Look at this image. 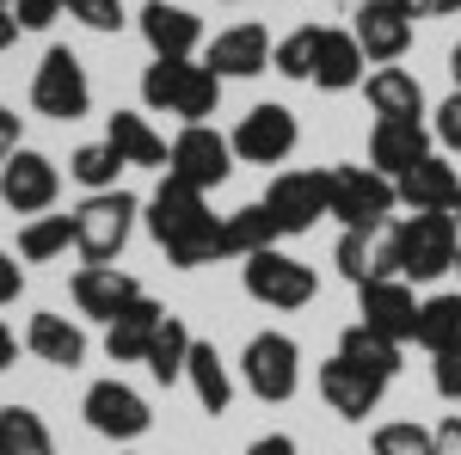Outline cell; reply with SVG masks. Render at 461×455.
<instances>
[{"mask_svg":"<svg viewBox=\"0 0 461 455\" xmlns=\"http://www.w3.org/2000/svg\"><path fill=\"white\" fill-rule=\"evenodd\" d=\"M148 234L167 246L178 271H197V265H215L228 259V234H221V215H210L203 191L185 185V178H160V191L148 197Z\"/></svg>","mask_w":461,"mask_h":455,"instance_id":"cell-1","label":"cell"},{"mask_svg":"<svg viewBox=\"0 0 461 455\" xmlns=\"http://www.w3.org/2000/svg\"><path fill=\"white\" fill-rule=\"evenodd\" d=\"M142 105L148 111H167V117H178V123H210L215 105H221V74L210 68V62H148L142 74Z\"/></svg>","mask_w":461,"mask_h":455,"instance_id":"cell-2","label":"cell"},{"mask_svg":"<svg viewBox=\"0 0 461 455\" xmlns=\"http://www.w3.org/2000/svg\"><path fill=\"white\" fill-rule=\"evenodd\" d=\"M393 246H400V278L406 283H430L443 271H456V252H461V228L456 215H406L393 222Z\"/></svg>","mask_w":461,"mask_h":455,"instance_id":"cell-3","label":"cell"},{"mask_svg":"<svg viewBox=\"0 0 461 455\" xmlns=\"http://www.w3.org/2000/svg\"><path fill=\"white\" fill-rule=\"evenodd\" d=\"M136 197L130 191H93L80 210H74V252L86 265H111L123 246H130V228H136Z\"/></svg>","mask_w":461,"mask_h":455,"instance_id":"cell-4","label":"cell"},{"mask_svg":"<svg viewBox=\"0 0 461 455\" xmlns=\"http://www.w3.org/2000/svg\"><path fill=\"white\" fill-rule=\"evenodd\" d=\"M32 105L37 117H56V123H80L93 111V80H86V68H80V56L68 43L43 50V62L32 74Z\"/></svg>","mask_w":461,"mask_h":455,"instance_id":"cell-5","label":"cell"},{"mask_svg":"<svg viewBox=\"0 0 461 455\" xmlns=\"http://www.w3.org/2000/svg\"><path fill=\"white\" fill-rule=\"evenodd\" d=\"M393 204V178L375 167H326V215H339L345 228H382Z\"/></svg>","mask_w":461,"mask_h":455,"instance_id":"cell-6","label":"cell"},{"mask_svg":"<svg viewBox=\"0 0 461 455\" xmlns=\"http://www.w3.org/2000/svg\"><path fill=\"white\" fill-rule=\"evenodd\" d=\"M240 283H247V296L252 302H265V308H308L320 296V278H314V265H302V259H289V252H252L247 265H240Z\"/></svg>","mask_w":461,"mask_h":455,"instance_id":"cell-7","label":"cell"},{"mask_svg":"<svg viewBox=\"0 0 461 455\" xmlns=\"http://www.w3.org/2000/svg\"><path fill=\"white\" fill-rule=\"evenodd\" d=\"M167 173L197 185V191H215L234 173V141L221 136V130H210V123H185L173 136V148H167Z\"/></svg>","mask_w":461,"mask_h":455,"instance_id":"cell-8","label":"cell"},{"mask_svg":"<svg viewBox=\"0 0 461 455\" xmlns=\"http://www.w3.org/2000/svg\"><path fill=\"white\" fill-rule=\"evenodd\" d=\"M240 376L258 400H271V406H284L295 400V387H302V345L289 339V332H258L240 357Z\"/></svg>","mask_w":461,"mask_h":455,"instance_id":"cell-9","label":"cell"},{"mask_svg":"<svg viewBox=\"0 0 461 455\" xmlns=\"http://www.w3.org/2000/svg\"><path fill=\"white\" fill-rule=\"evenodd\" d=\"M234 160H247V167H284L289 154H295V141H302V130H295V111L289 105H252L247 117H240V130H234Z\"/></svg>","mask_w":461,"mask_h":455,"instance_id":"cell-10","label":"cell"},{"mask_svg":"<svg viewBox=\"0 0 461 455\" xmlns=\"http://www.w3.org/2000/svg\"><path fill=\"white\" fill-rule=\"evenodd\" d=\"M80 413H86V424L99 431V437H111V443H136L148 424H154V413H148V400L136 394L130 382H93L86 387V400H80Z\"/></svg>","mask_w":461,"mask_h":455,"instance_id":"cell-11","label":"cell"},{"mask_svg":"<svg viewBox=\"0 0 461 455\" xmlns=\"http://www.w3.org/2000/svg\"><path fill=\"white\" fill-rule=\"evenodd\" d=\"M357 320L369 332H382L393 345H406L419 332V296L406 278H375V283H357Z\"/></svg>","mask_w":461,"mask_h":455,"instance_id":"cell-12","label":"cell"},{"mask_svg":"<svg viewBox=\"0 0 461 455\" xmlns=\"http://www.w3.org/2000/svg\"><path fill=\"white\" fill-rule=\"evenodd\" d=\"M56 191H62V173H56V160L37 154V148H19V154L0 167V204H6V210L43 215L56 204Z\"/></svg>","mask_w":461,"mask_h":455,"instance_id":"cell-13","label":"cell"},{"mask_svg":"<svg viewBox=\"0 0 461 455\" xmlns=\"http://www.w3.org/2000/svg\"><path fill=\"white\" fill-rule=\"evenodd\" d=\"M345 283H375V278H400V246H393V222L382 228H345L339 252H332Z\"/></svg>","mask_w":461,"mask_h":455,"instance_id":"cell-14","label":"cell"},{"mask_svg":"<svg viewBox=\"0 0 461 455\" xmlns=\"http://www.w3.org/2000/svg\"><path fill=\"white\" fill-rule=\"evenodd\" d=\"M357 50H363V62H375V68H393L406 50H412V19L393 6V0H363L357 6Z\"/></svg>","mask_w":461,"mask_h":455,"instance_id":"cell-15","label":"cell"},{"mask_svg":"<svg viewBox=\"0 0 461 455\" xmlns=\"http://www.w3.org/2000/svg\"><path fill=\"white\" fill-rule=\"evenodd\" d=\"M320 394H326V406L339 413V419L363 424L375 406H382V394H388V382L382 376H369V369H357V363H345L339 350L320 363Z\"/></svg>","mask_w":461,"mask_h":455,"instance_id":"cell-16","label":"cell"},{"mask_svg":"<svg viewBox=\"0 0 461 455\" xmlns=\"http://www.w3.org/2000/svg\"><path fill=\"white\" fill-rule=\"evenodd\" d=\"M265 210L277 215V228L289 234H308L320 215H326V173H277L265 191Z\"/></svg>","mask_w":461,"mask_h":455,"instance_id":"cell-17","label":"cell"},{"mask_svg":"<svg viewBox=\"0 0 461 455\" xmlns=\"http://www.w3.org/2000/svg\"><path fill=\"white\" fill-rule=\"evenodd\" d=\"M393 197L406 204L412 215H449L456 210V197H461V173L443 160V154H425L419 167H406V173L393 178Z\"/></svg>","mask_w":461,"mask_h":455,"instance_id":"cell-18","label":"cell"},{"mask_svg":"<svg viewBox=\"0 0 461 455\" xmlns=\"http://www.w3.org/2000/svg\"><path fill=\"white\" fill-rule=\"evenodd\" d=\"M136 296H142V283L130 278L123 265H80V271H74V308L86 320H105L111 326Z\"/></svg>","mask_w":461,"mask_h":455,"instance_id":"cell-19","label":"cell"},{"mask_svg":"<svg viewBox=\"0 0 461 455\" xmlns=\"http://www.w3.org/2000/svg\"><path fill=\"white\" fill-rule=\"evenodd\" d=\"M142 43L160 56V62H185L197 43H203V25H197V13H185V6H167V0H148L142 6Z\"/></svg>","mask_w":461,"mask_h":455,"instance_id":"cell-20","label":"cell"},{"mask_svg":"<svg viewBox=\"0 0 461 455\" xmlns=\"http://www.w3.org/2000/svg\"><path fill=\"white\" fill-rule=\"evenodd\" d=\"M430 154V130L425 123H406V117H375V136H369V167L382 178H400L406 167H419Z\"/></svg>","mask_w":461,"mask_h":455,"instance_id":"cell-21","label":"cell"},{"mask_svg":"<svg viewBox=\"0 0 461 455\" xmlns=\"http://www.w3.org/2000/svg\"><path fill=\"white\" fill-rule=\"evenodd\" d=\"M271 50H277V43H271L265 25H228V32L210 43V56H203V62H210L221 80H252V74H265Z\"/></svg>","mask_w":461,"mask_h":455,"instance_id":"cell-22","label":"cell"},{"mask_svg":"<svg viewBox=\"0 0 461 455\" xmlns=\"http://www.w3.org/2000/svg\"><path fill=\"white\" fill-rule=\"evenodd\" d=\"M105 141L117 148L123 167H160V173H167V148H173V141L160 136L142 111H111L105 117Z\"/></svg>","mask_w":461,"mask_h":455,"instance_id":"cell-23","label":"cell"},{"mask_svg":"<svg viewBox=\"0 0 461 455\" xmlns=\"http://www.w3.org/2000/svg\"><path fill=\"white\" fill-rule=\"evenodd\" d=\"M160 320H167V308L148 302V296H136V302L105 326V357L111 363H142L148 345H154V332H160Z\"/></svg>","mask_w":461,"mask_h":455,"instance_id":"cell-24","label":"cell"},{"mask_svg":"<svg viewBox=\"0 0 461 455\" xmlns=\"http://www.w3.org/2000/svg\"><path fill=\"white\" fill-rule=\"evenodd\" d=\"M363 99L375 117H406V123H425V86L412 68H375L363 80Z\"/></svg>","mask_w":461,"mask_h":455,"instance_id":"cell-25","label":"cell"},{"mask_svg":"<svg viewBox=\"0 0 461 455\" xmlns=\"http://www.w3.org/2000/svg\"><path fill=\"white\" fill-rule=\"evenodd\" d=\"M25 350L37 363H56V369H80L86 363V332L68 314H32L25 326Z\"/></svg>","mask_w":461,"mask_h":455,"instance_id":"cell-26","label":"cell"},{"mask_svg":"<svg viewBox=\"0 0 461 455\" xmlns=\"http://www.w3.org/2000/svg\"><path fill=\"white\" fill-rule=\"evenodd\" d=\"M314 86L320 93H351V86H363V50H357L351 32H320Z\"/></svg>","mask_w":461,"mask_h":455,"instance_id":"cell-27","label":"cell"},{"mask_svg":"<svg viewBox=\"0 0 461 455\" xmlns=\"http://www.w3.org/2000/svg\"><path fill=\"white\" fill-rule=\"evenodd\" d=\"M185 382H191V394H197V406H203V413H228L234 382H228V363H221V350H215L210 339H197V345H191Z\"/></svg>","mask_w":461,"mask_h":455,"instance_id":"cell-28","label":"cell"},{"mask_svg":"<svg viewBox=\"0 0 461 455\" xmlns=\"http://www.w3.org/2000/svg\"><path fill=\"white\" fill-rule=\"evenodd\" d=\"M221 234H228V259H252V252H271L284 241V228H277V215L265 210V197L234 215H221Z\"/></svg>","mask_w":461,"mask_h":455,"instance_id":"cell-29","label":"cell"},{"mask_svg":"<svg viewBox=\"0 0 461 455\" xmlns=\"http://www.w3.org/2000/svg\"><path fill=\"white\" fill-rule=\"evenodd\" d=\"M191 345H197V339H191V326H185L178 314H167V320H160V332H154V345H148V357H142V363H148V376H154L160 387L185 382Z\"/></svg>","mask_w":461,"mask_h":455,"instance_id":"cell-30","label":"cell"},{"mask_svg":"<svg viewBox=\"0 0 461 455\" xmlns=\"http://www.w3.org/2000/svg\"><path fill=\"white\" fill-rule=\"evenodd\" d=\"M339 357H345V363H357V369H369V376H382V382H393V376H400V345H393V339H382V332H369L363 320H351V326L339 332Z\"/></svg>","mask_w":461,"mask_h":455,"instance_id":"cell-31","label":"cell"},{"mask_svg":"<svg viewBox=\"0 0 461 455\" xmlns=\"http://www.w3.org/2000/svg\"><path fill=\"white\" fill-rule=\"evenodd\" d=\"M74 246V215H32L19 228V259L25 265H50Z\"/></svg>","mask_w":461,"mask_h":455,"instance_id":"cell-32","label":"cell"},{"mask_svg":"<svg viewBox=\"0 0 461 455\" xmlns=\"http://www.w3.org/2000/svg\"><path fill=\"white\" fill-rule=\"evenodd\" d=\"M461 339V296H425L419 302V332H412V345H425L430 357L437 350H449Z\"/></svg>","mask_w":461,"mask_h":455,"instance_id":"cell-33","label":"cell"},{"mask_svg":"<svg viewBox=\"0 0 461 455\" xmlns=\"http://www.w3.org/2000/svg\"><path fill=\"white\" fill-rule=\"evenodd\" d=\"M0 455H50V424L32 406H0Z\"/></svg>","mask_w":461,"mask_h":455,"instance_id":"cell-34","label":"cell"},{"mask_svg":"<svg viewBox=\"0 0 461 455\" xmlns=\"http://www.w3.org/2000/svg\"><path fill=\"white\" fill-rule=\"evenodd\" d=\"M117 173H123V160H117L111 141H86V148L68 154V178L86 185V191H117Z\"/></svg>","mask_w":461,"mask_h":455,"instance_id":"cell-35","label":"cell"},{"mask_svg":"<svg viewBox=\"0 0 461 455\" xmlns=\"http://www.w3.org/2000/svg\"><path fill=\"white\" fill-rule=\"evenodd\" d=\"M314 62H320V25H295L271 50V68L284 74V80H314Z\"/></svg>","mask_w":461,"mask_h":455,"instance_id":"cell-36","label":"cell"},{"mask_svg":"<svg viewBox=\"0 0 461 455\" xmlns=\"http://www.w3.org/2000/svg\"><path fill=\"white\" fill-rule=\"evenodd\" d=\"M369 450L375 455H430V431L425 424H382L369 437Z\"/></svg>","mask_w":461,"mask_h":455,"instance_id":"cell-37","label":"cell"},{"mask_svg":"<svg viewBox=\"0 0 461 455\" xmlns=\"http://www.w3.org/2000/svg\"><path fill=\"white\" fill-rule=\"evenodd\" d=\"M62 13L80 19L86 32H117L123 25V0H62Z\"/></svg>","mask_w":461,"mask_h":455,"instance_id":"cell-38","label":"cell"},{"mask_svg":"<svg viewBox=\"0 0 461 455\" xmlns=\"http://www.w3.org/2000/svg\"><path fill=\"white\" fill-rule=\"evenodd\" d=\"M430 382H437V394H443V400H456V406H461V339H456L449 350H437Z\"/></svg>","mask_w":461,"mask_h":455,"instance_id":"cell-39","label":"cell"},{"mask_svg":"<svg viewBox=\"0 0 461 455\" xmlns=\"http://www.w3.org/2000/svg\"><path fill=\"white\" fill-rule=\"evenodd\" d=\"M430 136L443 141L449 154H461V86L443 99V105H437V117H430Z\"/></svg>","mask_w":461,"mask_h":455,"instance_id":"cell-40","label":"cell"},{"mask_svg":"<svg viewBox=\"0 0 461 455\" xmlns=\"http://www.w3.org/2000/svg\"><path fill=\"white\" fill-rule=\"evenodd\" d=\"M6 13L19 19V32H43V25H50L56 13H62V0H13Z\"/></svg>","mask_w":461,"mask_h":455,"instance_id":"cell-41","label":"cell"},{"mask_svg":"<svg viewBox=\"0 0 461 455\" xmlns=\"http://www.w3.org/2000/svg\"><path fill=\"white\" fill-rule=\"evenodd\" d=\"M430 455H461V413H449V419L430 431Z\"/></svg>","mask_w":461,"mask_h":455,"instance_id":"cell-42","label":"cell"},{"mask_svg":"<svg viewBox=\"0 0 461 455\" xmlns=\"http://www.w3.org/2000/svg\"><path fill=\"white\" fill-rule=\"evenodd\" d=\"M393 6H400V13L419 25V19H443V13H456L461 0H393Z\"/></svg>","mask_w":461,"mask_h":455,"instance_id":"cell-43","label":"cell"},{"mask_svg":"<svg viewBox=\"0 0 461 455\" xmlns=\"http://www.w3.org/2000/svg\"><path fill=\"white\" fill-rule=\"evenodd\" d=\"M19 289H25L19 259H13V252H0V308H6V302H19Z\"/></svg>","mask_w":461,"mask_h":455,"instance_id":"cell-44","label":"cell"},{"mask_svg":"<svg viewBox=\"0 0 461 455\" xmlns=\"http://www.w3.org/2000/svg\"><path fill=\"white\" fill-rule=\"evenodd\" d=\"M13 154H19V111L0 105V167H6Z\"/></svg>","mask_w":461,"mask_h":455,"instance_id":"cell-45","label":"cell"},{"mask_svg":"<svg viewBox=\"0 0 461 455\" xmlns=\"http://www.w3.org/2000/svg\"><path fill=\"white\" fill-rule=\"evenodd\" d=\"M247 455H295V437H284V431H271V437H258Z\"/></svg>","mask_w":461,"mask_h":455,"instance_id":"cell-46","label":"cell"},{"mask_svg":"<svg viewBox=\"0 0 461 455\" xmlns=\"http://www.w3.org/2000/svg\"><path fill=\"white\" fill-rule=\"evenodd\" d=\"M19 363V339H13V326L0 320V369H13Z\"/></svg>","mask_w":461,"mask_h":455,"instance_id":"cell-47","label":"cell"},{"mask_svg":"<svg viewBox=\"0 0 461 455\" xmlns=\"http://www.w3.org/2000/svg\"><path fill=\"white\" fill-rule=\"evenodd\" d=\"M13 37H19V19H13V13L0 6V50H13Z\"/></svg>","mask_w":461,"mask_h":455,"instance_id":"cell-48","label":"cell"},{"mask_svg":"<svg viewBox=\"0 0 461 455\" xmlns=\"http://www.w3.org/2000/svg\"><path fill=\"white\" fill-rule=\"evenodd\" d=\"M449 74H456V86H461V43L449 50Z\"/></svg>","mask_w":461,"mask_h":455,"instance_id":"cell-49","label":"cell"},{"mask_svg":"<svg viewBox=\"0 0 461 455\" xmlns=\"http://www.w3.org/2000/svg\"><path fill=\"white\" fill-rule=\"evenodd\" d=\"M449 215H456V228H461V197H456V210H449Z\"/></svg>","mask_w":461,"mask_h":455,"instance_id":"cell-50","label":"cell"},{"mask_svg":"<svg viewBox=\"0 0 461 455\" xmlns=\"http://www.w3.org/2000/svg\"><path fill=\"white\" fill-rule=\"evenodd\" d=\"M228 6H247V0H228Z\"/></svg>","mask_w":461,"mask_h":455,"instance_id":"cell-51","label":"cell"},{"mask_svg":"<svg viewBox=\"0 0 461 455\" xmlns=\"http://www.w3.org/2000/svg\"><path fill=\"white\" fill-rule=\"evenodd\" d=\"M456 271H461V252H456Z\"/></svg>","mask_w":461,"mask_h":455,"instance_id":"cell-52","label":"cell"},{"mask_svg":"<svg viewBox=\"0 0 461 455\" xmlns=\"http://www.w3.org/2000/svg\"><path fill=\"white\" fill-rule=\"evenodd\" d=\"M0 6H13V0H0Z\"/></svg>","mask_w":461,"mask_h":455,"instance_id":"cell-53","label":"cell"},{"mask_svg":"<svg viewBox=\"0 0 461 455\" xmlns=\"http://www.w3.org/2000/svg\"><path fill=\"white\" fill-rule=\"evenodd\" d=\"M357 6H363V0H357Z\"/></svg>","mask_w":461,"mask_h":455,"instance_id":"cell-54","label":"cell"},{"mask_svg":"<svg viewBox=\"0 0 461 455\" xmlns=\"http://www.w3.org/2000/svg\"><path fill=\"white\" fill-rule=\"evenodd\" d=\"M50 455H56V450H50Z\"/></svg>","mask_w":461,"mask_h":455,"instance_id":"cell-55","label":"cell"}]
</instances>
